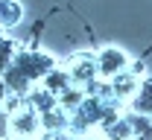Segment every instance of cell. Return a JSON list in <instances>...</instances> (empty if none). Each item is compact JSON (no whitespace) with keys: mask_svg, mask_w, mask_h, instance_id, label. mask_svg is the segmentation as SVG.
I'll use <instances>...</instances> for the list:
<instances>
[{"mask_svg":"<svg viewBox=\"0 0 152 140\" xmlns=\"http://www.w3.org/2000/svg\"><path fill=\"white\" fill-rule=\"evenodd\" d=\"M6 134L20 140H32L41 134V114L29 99H20L6 117Z\"/></svg>","mask_w":152,"mask_h":140,"instance_id":"6da1fadb","label":"cell"},{"mask_svg":"<svg viewBox=\"0 0 152 140\" xmlns=\"http://www.w3.org/2000/svg\"><path fill=\"white\" fill-rule=\"evenodd\" d=\"M12 67H18L32 85H38V82H44L56 70V59L50 53H41V50H20Z\"/></svg>","mask_w":152,"mask_h":140,"instance_id":"7a4b0ae2","label":"cell"},{"mask_svg":"<svg viewBox=\"0 0 152 140\" xmlns=\"http://www.w3.org/2000/svg\"><path fill=\"white\" fill-rule=\"evenodd\" d=\"M94 56H96V76H99L102 82H111L114 76L126 73L129 64H132V56H129L123 47H117V44H105V47H99Z\"/></svg>","mask_w":152,"mask_h":140,"instance_id":"3957f363","label":"cell"},{"mask_svg":"<svg viewBox=\"0 0 152 140\" xmlns=\"http://www.w3.org/2000/svg\"><path fill=\"white\" fill-rule=\"evenodd\" d=\"M64 73L70 76L76 88H91L99 76H96V56L94 53H85V50H79L73 53L70 59L64 61Z\"/></svg>","mask_w":152,"mask_h":140,"instance_id":"277c9868","label":"cell"},{"mask_svg":"<svg viewBox=\"0 0 152 140\" xmlns=\"http://www.w3.org/2000/svg\"><path fill=\"white\" fill-rule=\"evenodd\" d=\"M108 85V91H111V99L117 102V105H126V102L134 96V91L140 88V79L134 76V73H120V76H114L111 82H105Z\"/></svg>","mask_w":152,"mask_h":140,"instance_id":"5b68a950","label":"cell"},{"mask_svg":"<svg viewBox=\"0 0 152 140\" xmlns=\"http://www.w3.org/2000/svg\"><path fill=\"white\" fill-rule=\"evenodd\" d=\"M126 105H129V114L152 120V79H140V88L134 91V96Z\"/></svg>","mask_w":152,"mask_h":140,"instance_id":"8992f818","label":"cell"},{"mask_svg":"<svg viewBox=\"0 0 152 140\" xmlns=\"http://www.w3.org/2000/svg\"><path fill=\"white\" fill-rule=\"evenodd\" d=\"M132 137H134V125L129 114H120L102 125V140H132Z\"/></svg>","mask_w":152,"mask_h":140,"instance_id":"52a82bcc","label":"cell"},{"mask_svg":"<svg viewBox=\"0 0 152 140\" xmlns=\"http://www.w3.org/2000/svg\"><path fill=\"white\" fill-rule=\"evenodd\" d=\"M23 20V6L20 0H0V29H15Z\"/></svg>","mask_w":152,"mask_h":140,"instance_id":"ba28073f","label":"cell"},{"mask_svg":"<svg viewBox=\"0 0 152 140\" xmlns=\"http://www.w3.org/2000/svg\"><path fill=\"white\" fill-rule=\"evenodd\" d=\"M18 53H20L18 41H12V38H3V41H0V76H3L12 64H15Z\"/></svg>","mask_w":152,"mask_h":140,"instance_id":"9c48e42d","label":"cell"},{"mask_svg":"<svg viewBox=\"0 0 152 140\" xmlns=\"http://www.w3.org/2000/svg\"><path fill=\"white\" fill-rule=\"evenodd\" d=\"M6 99H9V91H6V85H3V76H0V108L6 105Z\"/></svg>","mask_w":152,"mask_h":140,"instance_id":"30bf717a","label":"cell"},{"mask_svg":"<svg viewBox=\"0 0 152 140\" xmlns=\"http://www.w3.org/2000/svg\"><path fill=\"white\" fill-rule=\"evenodd\" d=\"M3 140H20V137H12V134H3Z\"/></svg>","mask_w":152,"mask_h":140,"instance_id":"8fae6325","label":"cell"},{"mask_svg":"<svg viewBox=\"0 0 152 140\" xmlns=\"http://www.w3.org/2000/svg\"><path fill=\"white\" fill-rule=\"evenodd\" d=\"M0 128H3V131H6V120H0Z\"/></svg>","mask_w":152,"mask_h":140,"instance_id":"7c38bea8","label":"cell"}]
</instances>
